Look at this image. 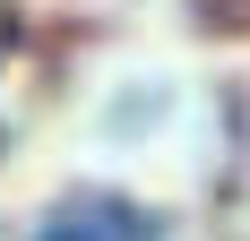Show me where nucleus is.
Segmentation results:
<instances>
[{"mask_svg": "<svg viewBox=\"0 0 250 241\" xmlns=\"http://www.w3.org/2000/svg\"><path fill=\"white\" fill-rule=\"evenodd\" d=\"M26 241H164V216L138 207V198H121V190H78V198H61Z\"/></svg>", "mask_w": 250, "mask_h": 241, "instance_id": "f257e3e1", "label": "nucleus"}, {"mask_svg": "<svg viewBox=\"0 0 250 241\" xmlns=\"http://www.w3.org/2000/svg\"><path fill=\"white\" fill-rule=\"evenodd\" d=\"M0 52H9V9H0ZM0 138H9V129H0Z\"/></svg>", "mask_w": 250, "mask_h": 241, "instance_id": "f03ea898", "label": "nucleus"}]
</instances>
